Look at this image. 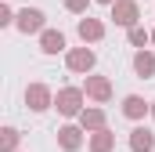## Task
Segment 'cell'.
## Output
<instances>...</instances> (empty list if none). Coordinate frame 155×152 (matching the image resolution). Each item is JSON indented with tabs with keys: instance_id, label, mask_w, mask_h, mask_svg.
<instances>
[{
	"instance_id": "6da1fadb",
	"label": "cell",
	"mask_w": 155,
	"mask_h": 152,
	"mask_svg": "<svg viewBox=\"0 0 155 152\" xmlns=\"http://www.w3.org/2000/svg\"><path fill=\"white\" fill-rule=\"evenodd\" d=\"M18 29H22V33H36V29H43V11L25 7V11L18 15Z\"/></svg>"
},
{
	"instance_id": "7a4b0ae2",
	"label": "cell",
	"mask_w": 155,
	"mask_h": 152,
	"mask_svg": "<svg viewBox=\"0 0 155 152\" xmlns=\"http://www.w3.org/2000/svg\"><path fill=\"white\" fill-rule=\"evenodd\" d=\"M112 18H116L119 26H134V18H137V4H130V0H119L116 7H112Z\"/></svg>"
},
{
	"instance_id": "3957f363",
	"label": "cell",
	"mask_w": 155,
	"mask_h": 152,
	"mask_svg": "<svg viewBox=\"0 0 155 152\" xmlns=\"http://www.w3.org/2000/svg\"><path fill=\"white\" fill-rule=\"evenodd\" d=\"M79 102H83L79 91H61V94H58V109H61L65 116H76L79 112Z\"/></svg>"
},
{
	"instance_id": "277c9868",
	"label": "cell",
	"mask_w": 155,
	"mask_h": 152,
	"mask_svg": "<svg viewBox=\"0 0 155 152\" xmlns=\"http://www.w3.org/2000/svg\"><path fill=\"white\" fill-rule=\"evenodd\" d=\"M25 102H29V109H47L51 94H47V87H40V83H33V87L25 91Z\"/></svg>"
},
{
	"instance_id": "5b68a950",
	"label": "cell",
	"mask_w": 155,
	"mask_h": 152,
	"mask_svg": "<svg viewBox=\"0 0 155 152\" xmlns=\"http://www.w3.org/2000/svg\"><path fill=\"white\" fill-rule=\"evenodd\" d=\"M123 112L130 116V119H141V116L148 112V105H144V102H141V98H137V94H130V98H126V102H123Z\"/></svg>"
},
{
	"instance_id": "8992f818",
	"label": "cell",
	"mask_w": 155,
	"mask_h": 152,
	"mask_svg": "<svg viewBox=\"0 0 155 152\" xmlns=\"http://www.w3.org/2000/svg\"><path fill=\"white\" fill-rule=\"evenodd\" d=\"M69 65H72L76 73L90 69V65H94V51H72V54H69Z\"/></svg>"
},
{
	"instance_id": "52a82bcc",
	"label": "cell",
	"mask_w": 155,
	"mask_h": 152,
	"mask_svg": "<svg viewBox=\"0 0 155 152\" xmlns=\"http://www.w3.org/2000/svg\"><path fill=\"white\" fill-rule=\"evenodd\" d=\"M130 145H134V152H148L152 149V134H148L144 127H137V130L130 134Z\"/></svg>"
},
{
	"instance_id": "ba28073f",
	"label": "cell",
	"mask_w": 155,
	"mask_h": 152,
	"mask_svg": "<svg viewBox=\"0 0 155 152\" xmlns=\"http://www.w3.org/2000/svg\"><path fill=\"white\" fill-rule=\"evenodd\" d=\"M101 33H105L101 22H94V18H83V22H79V36L83 40H101Z\"/></svg>"
},
{
	"instance_id": "9c48e42d",
	"label": "cell",
	"mask_w": 155,
	"mask_h": 152,
	"mask_svg": "<svg viewBox=\"0 0 155 152\" xmlns=\"http://www.w3.org/2000/svg\"><path fill=\"white\" fill-rule=\"evenodd\" d=\"M40 43H43V51H47V54H58V51L65 47V36L51 29V33H43V40H40Z\"/></svg>"
},
{
	"instance_id": "30bf717a",
	"label": "cell",
	"mask_w": 155,
	"mask_h": 152,
	"mask_svg": "<svg viewBox=\"0 0 155 152\" xmlns=\"http://www.w3.org/2000/svg\"><path fill=\"white\" fill-rule=\"evenodd\" d=\"M134 69H137L141 76H152V73H155V58H152V54H144V51H141V54L134 58Z\"/></svg>"
},
{
	"instance_id": "8fae6325",
	"label": "cell",
	"mask_w": 155,
	"mask_h": 152,
	"mask_svg": "<svg viewBox=\"0 0 155 152\" xmlns=\"http://www.w3.org/2000/svg\"><path fill=\"white\" fill-rule=\"evenodd\" d=\"M61 149H79V130L76 127H65V130H61Z\"/></svg>"
},
{
	"instance_id": "7c38bea8",
	"label": "cell",
	"mask_w": 155,
	"mask_h": 152,
	"mask_svg": "<svg viewBox=\"0 0 155 152\" xmlns=\"http://www.w3.org/2000/svg\"><path fill=\"white\" fill-rule=\"evenodd\" d=\"M87 94H94V98H108V83H105V80H87Z\"/></svg>"
},
{
	"instance_id": "4fadbf2b",
	"label": "cell",
	"mask_w": 155,
	"mask_h": 152,
	"mask_svg": "<svg viewBox=\"0 0 155 152\" xmlns=\"http://www.w3.org/2000/svg\"><path fill=\"white\" fill-rule=\"evenodd\" d=\"M15 145H18V130L7 127V130H4V152H15Z\"/></svg>"
},
{
	"instance_id": "5bb4252c",
	"label": "cell",
	"mask_w": 155,
	"mask_h": 152,
	"mask_svg": "<svg viewBox=\"0 0 155 152\" xmlns=\"http://www.w3.org/2000/svg\"><path fill=\"white\" fill-rule=\"evenodd\" d=\"M108 149H112V138H108V130H101L94 138V152H108Z\"/></svg>"
},
{
	"instance_id": "9a60e30c",
	"label": "cell",
	"mask_w": 155,
	"mask_h": 152,
	"mask_svg": "<svg viewBox=\"0 0 155 152\" xmlns=\"http://www.w3.org/2000/svg\"><path fill=\"white\" fill-rule=\"evenodd\" d=\"M101 123H105V116L97 112V109L94 112H83V127H101Z\"/></svg>"
},
{
	"instance_id": "2e32d148",
	"label": "cell",
	"mask_w": 155,
	"mask_h": 152,
	"mask_svg": "<svg viewBox=\"0 0 155 152\" xmlns=\"http://www.w3.org/2000/svg\"><path fill=\"white\" fill-rule=\"evenodd\" d=\"M130 40H134V43L141 47V43H144V40H148V36H144V29H137V26H134V29H130Z\"/></svg>"
},
{
	"instance_id": "e0dca14e",
	"label": "cell",
	"mask_w": 155,
	"mask_h": 152,
	"mask_svg": "<svg viewBox=\"0 0 155 152\" xmlns=\"http://www.w3.org/2000/svg\"><path fill=\"white\" fill-rule=\"evenodd\" d=\"M65 4H69V7H72V11H83V7H87V4H90V0H65Z\"/></svg>"
},
{
	"instance_id": "ac0fdd59",
	"label": "cell",
	"mask_w": 155,
	"mask_h": 152,
	"mask_svg": "<svg viewBox=\"0 0 155 152\" xmlns=\"http://www.w3.org/2000/svg\"><path fill=\"white\" fill-rule=\"evenodd\" d=\"M101 4H112V0H101Z\"/></svg>"
},
{
	"instance_id": "d6986e66",
	"label": "cell",
	"mask_w": 155,
	"mask_h": 152,
	"mask_svg": "<svg viewBox=\"0 0 155 152\" xmlns=\"http://www.w3.org/2000/svg\"><path fill=\"white\" fill-rule=\"evenodd\" d=\"M152 112H155V109H152Z\"/></svg>"
}]
</instances>
